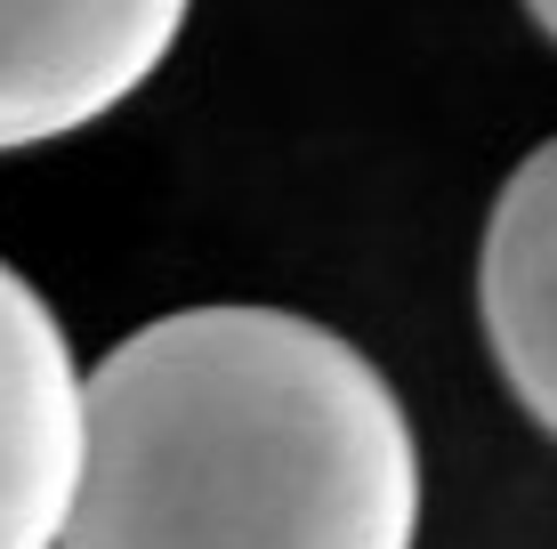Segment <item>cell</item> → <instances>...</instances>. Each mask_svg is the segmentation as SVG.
<instances>
[{
	"instance_id": "6da1fadb",
	"label": "cell",
	"mask_w": 557,
	"mask_h": 549,
	"mask_svg": "<svg viewBox=\"0 0 557 549\" xmlns=\"http://www.w3.org/2000/svg\"><path fill=\"white\" fill-rule=\"evenodd\" d=\"M420 445L388 372L292 308H178L82 372L57 549H412Z\"/></svg>"
},
{
	"instance_id": "277c9868",
	"label": "cell",
	"mask_w": 557,
	"mask_h": 549,
	"mask_svg": "<svg viewBox=\"0 0 557 549\" xmlns=\"http://www.w3.org/2000/svg\"><path fill=\"white\" fill-rule=\"evenodd\" d=\"M476 308L509 396L557 437V138L517 162V178L493 202Z\"/></svg>"
},
{
	"instance_id": "3957f363",
	"label": "cell",
	"mask_w": 557,
	"mask_h": 549,
	"mask_svg": "<svg viewBox=\"0 0 557 549\" xmlns=\"http://www.w3.org/2000/svg\"><path fill=\"white\" fill-rule=\"evenodd\" d=\"M82 477V355L0 259V549H57Z\"/></svg>"
},
{
	"instance_id": "7a4b0ae2",
	"label": "cell",
	"mask_w": 557,
	"mask_h": 549,
	"mask_svg": "<svg viewBox=\"0 0 557 549\" xmlns=\"http://www.w3.org/2000/svg\"><path fill=\"white\" fill-rule=\"evenodd\" d=\"M195 0H0V154L122 113L170 65Z\"/></svg>"
},
{
	"instance_id": "5b68a950",
	"label": "cell",
	"mask_w": 557,
	"mask_h": 549,
	"mask_svg": "<svg viewBox=\"0 0 557 549\" xmlns=\"http://www.w3.org/2000/svg\"><path fill=\"white\" fill-rule=\"evenodd\" d=\"M525 9H533V25H542L549 41H557V0H525Z\"/></svg>"
}]
</instances>
